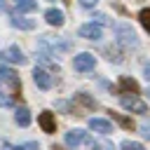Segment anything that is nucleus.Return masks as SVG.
<instances>
[{"mask_svg": "<svg viewBox=\"0 0 150 150\" xmlns=\"http://www.w3.org/2000/svg\"><path fill=\"white\" fill-rule=\"evenodd\" d=\"M94 66H96V56L89 52H82L73 59V68L77 73H89V70H94Z\"/></svg>", "mask_w": 150, "mask_h": 150, "instance_id": "obj_1", "label": "nucleus"}, {"mask_svg": "<svg viewBox=\"0 0 150 150\" xmlns=\"http://www.w3.org/2000/svg\"><path fill=\"white\" fill-rule=\"evenodd\" d=\"M0 80L12 89V94H19V89H21V80H19V75H16L12 68H0Z\"/></svg>", "mask_w": 150, "mask_h": 150, "instance_id": "obj_2", "label": "nucleus"}, {"mask_svg": "<svg viewBox=\"0 0 150 150\" xmlns=\"http://www.w3.org/2000/svg\"><path fill=\"white\" fill-rule=\"evenodd\" d=\"M0 61H5V63H26V56H23V52L19 49V47H7V49H2L0 52Z\"/></svg>", "mask_w": 150, "mask_h": 150, "instance_id": "obj_3", "label": "nucleus"}, {"mask_svg": "<svg viewBox=\"0 0 150 150\" xmlns=\"http://www.w3.org/2000/svg\"><path fill=\"white\" fill-rule=\"evenodd\" d=\"M117 40L124 47H138V38L129 26H117Z\"/></svg>", "mask_w": 150, "mask_h": 150, "instance_id": "obj_4", "label": "nucleus"}, {"mask_svg": "<svg viewBox=\"0 0 150 150\" xmlns=\"http://www.w3.org/2000/svg\"><path fill=\"white\" fill-rule=\"evenodd\" d=\"M120 103H122L124 110H131V112H141V115H143V112L148 110V105H145L141 98H136V96H122Z\"/></svg>", "mask_w": 150, "mask_h": 150, "instance_id": "obj_5", "label": "nucleus"}, {"mask_svg": "<svg viewBox=\"0 0 150 150\" xmlns=\"http://www.w3.org/2000/svg\"><path fill=\"white\" fill-rule=\"evenodd\" d=\"M33 80H35V84L40 89H52V84H54V75H49L45 68H35L33 70Z\"/></svg>", "mask_w": 150, "mask_h": 150, "instance_id": "obj_6", "label": "nucleus"}, {"mask_svg": "<svg viewBox=\"0 0 150 150\" xmlns=\"http://www.w3.org/2000/svg\"><path fill=\"white\" fill-rule=\"evenodd\" d=\"M77 35L84 38V40H98V38H101V26L94 23V21H91V23H84V26H80Z\"/></svg>", "mask_w": 150, "mask_h": 150, "instance_id": "obj_7", "label": "nucleus"}, {"mask_svg": "<svg viewBox=\"0 0 150 150\" xmlns=\"http://www.w3.org/2000/svg\"><path fill=\"white\" fill-rule=\"evenodd\" d=\"M38 122H40V127H42L45 134H54V131H56V120H54V115H52L49 110H42V112L38 115Z\"/></svg>", "mask_w": 150, "mask_h": 150, "instance_id": "obj_8", "label": "nucleus"}, {"mask_svg": "<svg viewBox=\"0 0 150 150\" xmlns=\"http://www.w3.org/2000/svg\"><path fill=\"white\" fill-rule=\"evenodd\" d=\"M84 138H87V131H82V129H70V131L66 134V138H63V141H66V145H68L70 150H75Z\"/></svg>", "mask_w": 150, "mask_h": 150, "instance_id": "obj_9", "label": "nucleus"}, {"mask_svg": "<svg viewBox=\"0 0 150 150\" xmlns=\"http://www.w3.org/2000/svg\"><path fill=\"white\" fill-rule=\"evenodd\" d=\"M117 91L120 94H131V96H136L141 89H138V84H136V80H131V77H120V84H117Z\"/></svg>", "mask_w": 150, "mask_h": 150, "instance_id": "obj_10", "label": "nucleus"}, {"mask_svg": "<svg viewBox=\"0 0 150 150\" xmlns=\"http://www.w3.org/2000/svg\"><path fill=\"white\" fill-rule=\"evenodd\" d=\"M89 129H94V131H98V134H110V131H112V124H110L108 120L91 117V120H89Z\"/></svg>", "mask_w": 150, "mask_h": 150, "instance_id": "obj_11", "label": "nucleus"}, {"mask_svg": "<svg viewBox=\"0 0 150 150\" xmlns=\"http://www.w3.org/2000/svg\"><path fill=\"white\" fill-rule=\"evenodd\" d=\"M45 19H47V23H52V26H63V12L61 9H47L45 12Z\"/></svg>", "mask_w": 150, "mask_h": 150, "instance_id": "obj_12", "label": "nucleus"}, {"mask_svg": "<svg viewBox=\"0 0 150 150\" xmlns=\"http://www.w3.org/2000/svg\"><path fill=\"white\" fill-rule=\"evenodd\" d=\"M12 26L14 28H23V30H33L35 28V21L33 19H23V16H14L12 19Z\"/></svg>", "mask_w": 150, "mask_h": 150, "instance_id": "obj_13", "label": "nucleus"}, {"mask_svg": "<svg viewBox=\"0 0 150 150\" xmlns=\"http://www.w3.org/2000/svg\"><path fill=\"white\" fill-rule=\"evenodd\" d=\"M14 120H16V124H21V127H28V124H30V110H28V108H16V115H14Z\"/></svg>", "mask_w": 150, "mask_h": 150, "instance_id": "obj_14", "label": "nucleus"}, {"mask_svg": "<svg viewBox=\"0 0 150 150\" xmlns=\"http://www.w3.org/2000/svg\"><path fill=\"white\" fill-rule=\"evenodd\" d=\"M89 150H115V145L105 138H96V141H89Z\"/></svg>", "mask_w": 150, "mask_h": 150, "instance_id": "obj_15", "label": "nucleus"}, {"mask_svg": "<svg viewBox=\"0 0 150 150\" xmlns=\"http://www.w3.org/2000/svg\"><path fill=\"white\" fill-rule=\"evenodd\" d=\"M75 101H77V103H82V105H84V108H89V110H94V108H96V101H94L91 96L82 94V91H80V94H75Z\"/></svg>", "mask_w": 150, "mask_h": 150, "instance_id": "obj_16", "label": "nucleus"}, {"mask_svg": "<svg viewBox=\"0 0 150 150\" xmlns=\"http://www.w3.org/2000/svg\"><path fill=\"white\" fill-rule=\"evenodd\" d=\"M16 7L19 12H33L38 9V0H16Z\"/></svg>", "mask_w": 150, "mask_h": 150, "instance_id": "obj_17", "label": "nucleus"}, {"mask_svg": "<svg viewBox=\"0 0 150 150\" xmlns=\"http://www.w3.org/2000/svg\"><path fill=\"white\" fill-rule=\"evenodd\" d=\"M138 21H141V26H143V28L150 33V9H148V7L138 12Z\"/></svg>", "mask_w": 150, "mask_h": 150, "instance_id": "obj_18", "label": "nucleus"}, {"mask_svg": "<svg viewBox=\"0 0 150 150\" xmlns=\"http://www.w3.org/2000/svg\"><path fill=\"white\" fill-rule=\"evenodd\" d=\"M112 120L115 122H120L124 129H134V122L129 120V117H124V115H120V112H112Z\"/></svg>", "mask_w": 150, "mask_h": 150, "instance_id": "obj_19", "label": "nucleus"}, {"mask_svg": "<svg viewBox=\"0 0 150 150\" xmlns=\"http://www.w3.org/2000/svg\"><path fill=\"white\" fill-rule=\"evenodd\" d=\"M122 150H145L141 143H136V141H124L122 143Z\"/></svg>", "mask_w": 150, "mask_h": 150, "instance_id": "obj_20", "label": "nucleus"}, {"mask_svg": "<svg viewBox=\"0 0 150 150\" xmlns=\"http://www.w3.org/2000/svg\"><path fill=\"white\" fill-rule=\"evenodd\" d=\"M91 19H94V21H96V23H110V19H108V16H105V14H101V12H96V14H94V16H91Z\"/></svg>", "mask_w": 150, "mask_h": 150, "instance_id": "obj_21", "label": "nucleus"}, {"mask_svg": "<svg viewBox=\"0 0 150 150\" xmlns=\"http://www.w3.org/2000/svg\"><path fill=\"white\" fill-rule=\"evenodd\" d=\"M141 134H143L145 138H150V122H143V124H141Z\"/></svg>", "mask_w": 150, "mask_h": 150, "instance_id": "obj_22", "label": "nucleus"}, {"mask_svg": "<svg viewBox=\"0 0 150 150\" xmlns=\"http://www.w3.org/2000/svg\"><path fill=\"white\" fill-rule=\"evenodd\" d=\"M2 150H23V145H9V143H5Z\"/></svg>", "mask_w": 150, "mask_h": 150, "instance_id": "obj_23", "label": "nucleus"}, {"mask_svg": "<svg viewBox=\"0 0 150 150\" xmlns=\"http://www.w3.org/2000/svg\"><path fill=\"white\" fill-rule=\"evenodd\" d=\"M80 5H82V7H94L96 0H80Z\"/></svg>", "mask_w": 150, "mask_h": 150, "instance_id": "obj_24", "label": "nucleus"}, {"mask_svg": "<svg viewBox=\"0 0 150 150\" xmlns=\"http://www.w3.org/2000/svg\"><path fill=\"white\" fill-rule=\"evenodd\" d=\"M23 150H38V143H33V141H30V143H26V145H23Z\"/></svg>", "mask_w": 150, "mask_h": 150, "instance_id": "obj_25", "label": "nucleus"}, {"mask_svg": "<svg viewBox=\"0 0 150 150\" xmlns=\"http://www.w3.org/2000/svg\"><path fill=\"white\" fill-rule=\"evenodd\" d=\"M143 75H145V80L150 82V63H145V68H143Z\"/></svg>", "mask_w": 150, "mask_h": 150, "instance_id": "obj_26", "label": "nucleus"}, {"mask_svg": "<svg viewBox=\"0 0 150 150\" xmlns=\"http://www.w3.org/2000/svg\"><path fill=\"white\" fill-rule=\"evenodd\" d=\"M5 9H7V5H5V2L0 0V12H5Z\"/></svg>", "mask_w": 150, "mask_h": 150, "instance_id": "obj_27", "label": "nucleus"}, {"mask_svg": "<svg viewBox=\"0 0 150 150\" xmlns=\"http://www.w3.org/2000/svg\"><path fill=\"white\" fill-rule=\"evenodd\" d=\"M52 150H63V148H59V145H54V148H52Z\"/></svg>", "mask_w": 150, "mask_h": 150, "instance_id": "obj_28", "label": "nucleus"}, {"mask_svg": "<svg viewBox=\"0 0 150 150\" xmlns=\"http://www.w3.org/2000/svg\"><path fill=\"white\" fill-rule=\"evenodd\" d=\"M148 96H150V89H148Z\"/></svg>", "mask_w": 150, "mask_h": 150, "instance_id": "obj_29", "label": "nucleus"}]
</instances>
